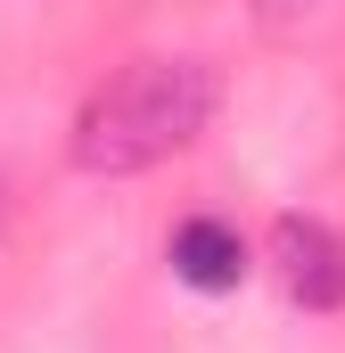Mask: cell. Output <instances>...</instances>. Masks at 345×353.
I'll return each instance as SVG.
<instances>
[{"label":"cell","mask_w":345,"mask_h":353,"mask_svg":"<svg viewBox=\"0 0 345 353\" xmlns=\"http://www.w3.org/2000/svg\"><path fill=\"white\" fill-rule=\"evenodd\" d=\"M172 279H189V288H206V296H222V288H239L247 279V239L230 230V222H214V214H189L181 230H172Z\"/></svg>","instance_id":"obj_3"},{"label":"cell","mask_w":345,"mask_h":353,"mask_svg":"<svg viewBox=\"0 0 345 353\" xmlns=\"http://www.w3.org/2000/svg\"><path fill=\"white\" fill-rule=\"evenodd\" d=\"M214 115V66L206 58H132L124 74L83 99L75 115V173L90 181H132L148 165L181 157Z\"/></svg>","instance_id":"obj_1"},{"label":"cell","mask_w":345,"mask_h":353,"mask_svg":"<svg viewBox=\"0 0 345 353\" xmlns=\"http://www.w3.org/2000/svg\"><path fill=\"white\" fill-rule=\"evenodd\" d=\"M304 8H313V0H255V17H263V25H296Z\"/></svg>","instance_id":"obj_4"},{"label":"cell","mask_w":345,"mask_h":353,"mask_svg":"<svg viewBox=\"0 0 345 353\" xmlns=\"http://www.w3.org/2000/svg\"><path fill=\"white\" fill-rule=\"evenodd\" d=\"M271 263L288 279V296L304 312H337L345 304V239L313 214H279L271 222Z\"/></svg>","instance_id":"obj_2"}]
</instances>
